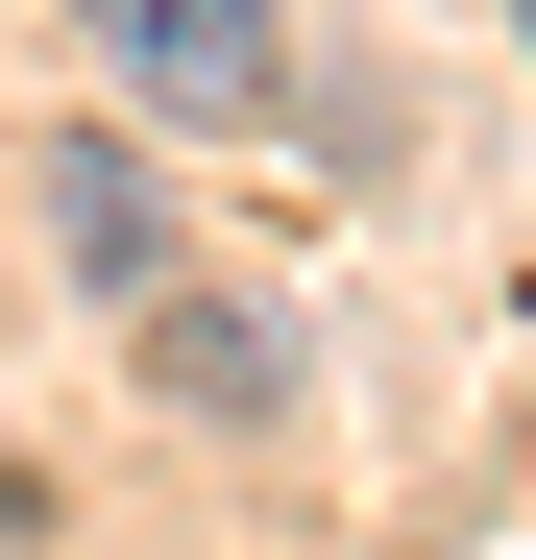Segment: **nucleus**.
I'll list each match as a JSON object with an SVG mask.
<instances>
[{"mask_svg": "<svg viewBox=\"0 0 536 560\" xmlns=\"http://www.w3.org/2000/svg\"><path fill=\"white\" fill-rule=\"evenodd\" d=\"M73 25H98V73L147 122H268L293 98V25H268V0H73Z\"/></svg>", "mask_w": 536, "mask_h": 560, "instance_id": "f257e3e1", "label": "nucleus"}, {"mask_svg": "<svg viewBox=\"0 0 536 560\" xmlns=\"http://www.w3.org/2000/svg\"><path fill=\"white\" fill-rule=\"evenodd\" d=\"M171 365H196L220 415H268V390H293V365H268V317H244V293H196V341H171Z\"/></svg>", "mask_w": 536, "mask_h": 560, "instance_id": "f03ea898", "label": "nucleus"}, {"mask_svg": "<svg viewBox=\"0 0 536 560\" xmlns=\"http://www.w3.org/2000/svg\"><path fill=\"white\" fill-rule=\"evenodd\" d=\"M25 512H49V488H25V463H0V536H25Z\"/></svg>", "mask_w": 536, "mask_h": 560, "instance_id": "7ed1b4c3", "label": "nucleus"}, {"mask_svg": "<svg viewBox=\"0 0 536 560\" xmlns=\"http://www.w3.org/2000/svg\"><path fill=\"white\" fill-rule=\"evenodd\" d=\"M512 25H536V0H512Z\"/></svg>", "mask_w": 536, "mask_h": 560, "instance_id": "20e7f679", "label": "nucleus"}]
</instances>
